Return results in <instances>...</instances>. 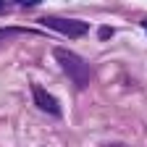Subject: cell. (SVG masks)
Returning a JSON list of instances; mask_svg holds the SVG:
<instances>
[{
	"instance_id": "obj_1",
	"label": "cell",
	"mask_w": 147,
	"mask_h": 147,
	"mask_svg": "<svg viewBox=\"0 0 147 147\" xmlns=\"http://www.w3.org/2000/svg\"><path fill=\"white\" fill-rule=\"evenodd\" d=\"M53 55H55V61L61 63L63 74H66V76L76 84L79 89H87V87H89V66L84 63L82 55H76L74 50H66V47H55Z\"/></svg>"
},
{
	"instance_id": "obj_2",
	"label": "cell",
	"mask_w": 147,
	"mask_h": 147,
	"mask_svg": "<svg viewBox=\"0 0 147 147\" xmlns=\"http://www.w3.org/2000/svg\"><path fill=\"white\" fill-rule=\"evenodd\" d=\"M42 24L53 32H61L66 37H84L89 32L87 21H79V18H61V16H45Z\"/></svg>"
},
{
	"instance_id": "obj_3",
	"label": "cell",
	"mask_w": 147,
	"mask_h": 147,
	"mask_svg": "<svg viewBox=\"0 0 147 147\" xmlns=\"http://www.w3.org/2000/svg\"><path fill=\"white\" fill-rule=\"evenodd\" d=\"M32 95H34V102L40 105L45 113H53V116H58L61 113V108H58V100H55L50 92L45 89V87H40V84H34L32 87Z\"/></svg>"
},
{
	"instance_id": "obj_4",
	"label": "cell",
	"mask_w": 147,
	"mask_h": 147,
	"mask_svg": "<svg viewBox=\"0 0 147 147\" xmlns=\"http://www.w3.org/2000/svg\"><path fill=\"white\" fill-rule=\"evenodd\" d=\"M21 32H24V29H13V26H11V29H0V40H5V37H13V34H21Z\"/></svg>"
},
{
	"instance_id": "obj_5",
	"label": "cell",
	"mask_w": 147,
	"mask_h": 147,
	"mask_svg": "<svg viewBox=\"0 0 147 147\" xmlns=\"http://www.w3.org/2000/svg\"><path fill=\"white\" fill-rule=\"evenodd\" d=\"M18 5H37V3H42V0H16Z\"/></svg>"
},
{
	"instance_id": "obj_6",
	"label": "cell",
	"mask_w": 147,
	"mask_h": 147,
	"mask_svg": "<svg viewBox=\"0 0 147 147\" xmlns=\"http://www.w3.org/2000/svg\"><path fill=\"white\" fill-rule=\"evenodd\" d=\"M110 34H113V32H110L108 26H102V29H100V37H102V40H108V37H110Z\"/></svg>"
},
{
	"instance_id": "obj_7",
	"label": "cell",
	"mask_w": 147,
	"mask_h": 147,
	"mask_svg": "<svg viewBox=\"0 0 147 147\" xmlns=\"http://www.w3.org/2000/svg\"><path fill=\"white\" fill-rule=\"evenodd\" d=\"M144 32H147V21H144Z\"/></svg>"
},
{
	"instance_id": "obj_8",
	"label": "cell",
	"mask_w": 147,
	"mask_h": 147,
	"mask_svg": "<svg viewBox=\"0 0 147 147\" xmlns=\"http://www.w3.org/2000/svg\"><path fill=\"white\" fill-rule=\"evenodd\" d=\"M0 8H3V0H0Z\"/></svg>"
}]
</instances>
